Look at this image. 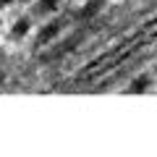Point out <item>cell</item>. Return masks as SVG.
<instances>
[{
    "instance_id": "cell-1",
    "label": "cell",
    "mask_w": 157,
    "mask_h": 157,
    "mask_svg": "<svg viewBox=\"0 0 157 157\" xmlns=\"http://www.w3.org/2000/svg\"><path fill=\"white\" fill-rule=\"evenodd\" d=\"M58 32H60V24H50V26H47L45 32H42V34L37 37V45H45V42H50V39L55 37Z\"/></svg>"
},
{
    "instance_id": "cell-2",
    "label": "cell",
    "mask_w": 157,
    "mask_h": 157,
    "mask_svg": "<svg viewBox=\"0 0 157 157\" xmlns=\"http://www.w3.org/2000/svg\"><path fill=\"white\" fill-rule=\"evenodd\" d=\"M26 29H29V21H18L16 26H13V37H24Z\"/></svg>"
},
{
    "instance_id": "cell-3",
    "label": "cell",
    "mask_w": 157,
    "mask_h": 157,
    "mask_svg": "<svg viewBox=\"0 0 157 157\" xmlns=\"http://www.w3.org/2000/svg\"><path fill=\"white\" fill-rule=\"evenodd\" d=\"M55 3H58V0H42V8L50 11V8H55Z\"/></svg>"
},
{
    "instance_id": "cell-4",
    "label": "cell",
    "mask_w": 157,
    "mask_h": 157,
    "mask_svg": "<svg viewBox=\"0 0 157 157\" xmlns=\"http://www.w3.org/2000/svg\"><path fill=\"white\" fill-rule=\"evenodd\" d=\"M0 3H3V6H6V3H11V0H0Z\"/></svg>"
}]
</instances>
